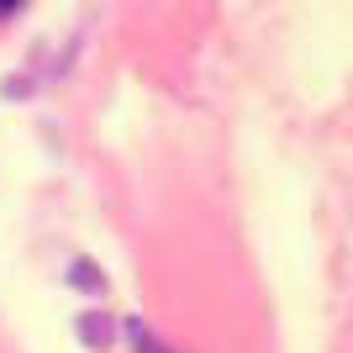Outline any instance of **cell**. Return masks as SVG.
I'll list each match as a JSON object with an SVG mask.
<instances>
[{"label": "cell", "instance_id": "cell-1", "mask_svg": "<svg viewBox=\"0 0 353 353\" xmlns=\"http://www.w3.org/2000/svg\"><path fill=\"white\" fill-rule=\"evenodd\" d=\"M11 6H16V0H0V11H11Z\"/></svg>", "mask_w": 353, "mask_h": 353}]
</instances>
